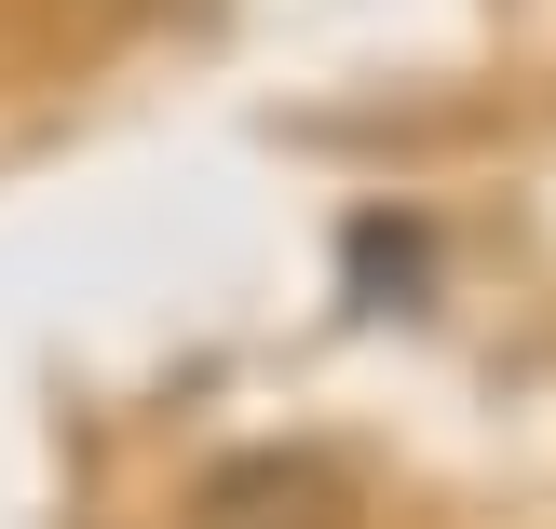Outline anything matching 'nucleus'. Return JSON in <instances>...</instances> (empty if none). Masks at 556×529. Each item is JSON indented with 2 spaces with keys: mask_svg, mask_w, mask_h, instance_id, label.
I'll return each mask as SVG.
<instances>
[{
  "mask_svg": "<svg viewBox=\"0 0 556 529\" xmlns=\"http://www.w3.org/2000/svg\"><path fill=\"white\" fill-rule=\"evenodd\" d=\"M190 529H353V476L313 449H231L190 489Z\"/></svg>",
  "mask_w": 556,
  "mask_h": 529,
  "instance_id": "1",
  "label": "nucleus"
},
{
  "mask_svg": "<svg viewBox=\"0 0 556 529\" xmlns=\"http://www.w3.org/2000/svg\"><path fill=\"white\" fill-rule=\"evenodd\" d=\"M340 286H353V313H421V299H434V217L367 204L340 231Z\"/></svg>",
  "mask_w": 556,
  "mask_h": 529,
  "instance_id": "2",
  "label": "nucleus"
}]
</instances>
